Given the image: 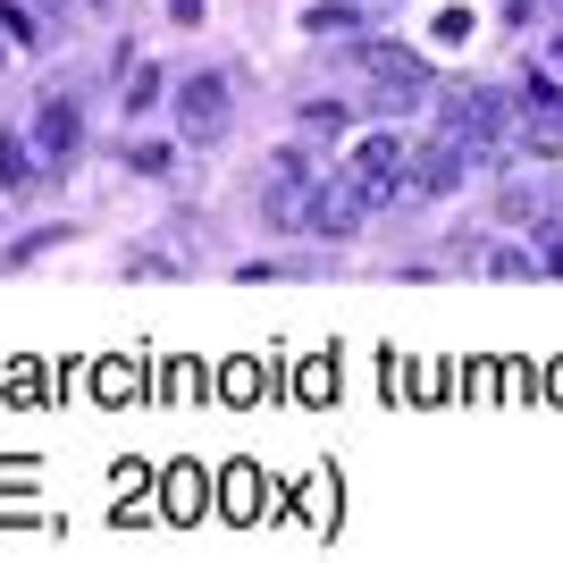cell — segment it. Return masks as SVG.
<instances>
[{"mask_svg":"<svg viewBox=\"0 0 563 563\" xmlns=\"http://www.w3.org/2000/svg\"><path fill=\"white\" fill-rule=\"evenodd\" d=\"M353 68L378 85V93H362L371 110H412V101L429 93V59H421V51H404V43H362V51H353Z\"/></svg>","mask_w":563,"mask_h":563,"instance_id":"1","label":"cell"},{"mask_svg":"<svg viewBox=\"0 0 563 563\" xmlns=\"http://www.w3.org/2000/svg\"><path fill=\"white\" fill-rule=\"evenodd\" d=\"M345 177L353 186H362V202H404V194H412V152H404V135H362L345 152Z\"/></svg>","mask_w":563,"mask_h":563,"instance_id":"2","label":"cell"},{"mask_svg":"<svg viewBox=\"0 0 563 563\" xmlns=\"http://www.w3.org/2000/svg\"><path fill=\"white\" fill-rule=\"evenodd\" d=\"M311 194H320V168H311V152H278V168H269V186H261V219L286 235L311 228Z\"/></svg>","mask_w":563,"mask_h":563,"instance_id":"3","label":"cell"},{"mask_svg":"<svg viewBox=\"0 0 563 563\" xmlns=\"http://www.w3.org/2000/svg\"><path fill=\"white\" fill-rule=\"evenodd\" d=\"M177 118H186V135H194V143L228 135V118H235V85H228L219 68L186 76V85H177Z\"/></svg>","mask_w":563,"mask_h":563,"instance_id":"4","label":"cell"},{"mask_svg":"<svg viewBox=\"0 0 563 563\" xmlns=\"http://www.w3.org/2000/svg\"><path fill=\"white\" fill-rule=\"evenodd\" d=\"M362 219H371V202H362V186L336 168V177H320V194H311V228H303V235L345 244V235H362Z\"/></svg>","mask_w":563,"mask_h":563,"instance_id":"5","label":"cell"},{"mask_svg":"<svg viewBox=\"0 0 563 563\" xmlns=\"http://www.w3.org/2000/svg\"><path fill=\"white\" fill-rule=\"evenodd\" d=\"M505 118H514V101L488 93V85H454V93H446V126H454V135H471L479 152L505 135Z\"/></svg>","mask_w":563,"mask_h":563,"instance_id":"6","label":"cell"},{"mask_svg":"<svg viewBox=\"0 0 563 563\" xmlns=\"http://www.w3.org/2000/svg\"><path fill=\"white\" fill-rule=\"evenodd\" d=\"M76 143H85V118H76L68 93H43V110H34V152H43V168H68Z\"/></svg>","mask_w":563,"mask_h":563,"instance_id":"7","label":"cell"},{"mask_svg":"<svg viewBox=\"0 0 563 563\" xmlns=\"http://www.w3.org/2000/svg\"><path fill=\"white\" fill-rule=\"evenodd\" d=\"M0 34L18 51H43L59 34V0H0Z\"/></svg>","mask_w":563,"mask_h":563,"instance_id":"8","label":"cell"},{"mask_svg":"<svg viewBox=\"0 0 563 563\" xmlns=\"http://www.w3.org/2000/svg\"><path fill=\"white\" fill-rule=\"evenodd\" d=\"M43 152H34V135H18V126H0V194H25L34 177H43Z\"/></svg>","mask_w":563,"mask_h":563,"instance_id":"9","label":"cell"},{"mask_svg":"<svg viewBox=\"0 0 563 563\" xmlns=\"http://www.w3.org/2000/svg\"><path fill=\"white\" fill-rule=\"evenodd\" d=\"M118 101H126V110H152V101H161V68H152V59H126V93H118Z\"/></svg>","mask_w":563,"mask_h":563,"instance_id":"10","label":"cell"},{"mask_svg":"<svg viewBox=\"0 0 563 563\" xmlns=\"http://www.w3.org/2000/svg\"><path fill=\"white\" fill-rule=\"evenodd\" d=\"M126 168H135V177H168V168H177V152H168V143H126Z\"/></svg>","mask_w":563,"mask_h":563,"instance_id":"11","label":"cell"},{"mask_svg":"<svg viewBox=\"0 0 563 563\" xmlns=\"http://www.w3.org/2000/svg\"><path fill=\"white\" fill-rule=\"evenodd\" d=\"M303 25H311V34H353V25H362V18H353V9H311Z\"/></svg>","mask_w":563,"mask_h":563,"instance_id":"12","label":"cell"},{"mask_svg":"<svg viewBox=\"0 0 563 563\" xmlns=\"http://www.w3.org/2000/svg\"><path fill=\"white\" fill-rule=\"evenodd\" d=\"M539 269H555V278H563V244H547V228H539Z\"/></svg>","mask_w":563,"mask_h":563,"instance_id":"13","label":"cell"}]
</instances>
